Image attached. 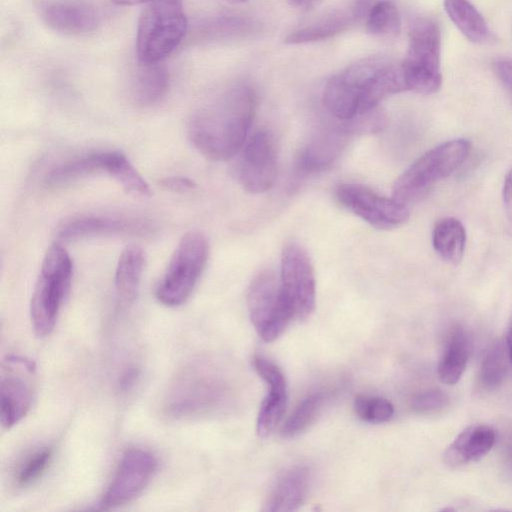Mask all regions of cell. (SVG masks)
<instances>
[{"label":"cell","mask_w":512,"mask_h":512,"mask_svg":"<svg viewBox=\"0 0 512 512\" xmlns=\"http://www.w3.org/2000/svg\"><path fill=\"white\" fill-rule=\"evenodd\" d=\"M256 101V93L250 85L238 84L199 109L191 116L187 127L192 145L212 161L233 158L246 142Z\"/></svg>","instance_id":"cell-1"},{"label":"cell","mask_w":512,"mask_h":512,"mask_svg":"<svg viewBox=\"0 0 512 512\" xmlns=\"http://www.w3.org/2000/svg\"><path fill=\"white\" fill-rule=\"evenodd\" d=\"M223 387L201 361L185 364L169 383L162 400L165 416L188 420L209 414L223 397Z\"/></svg>","instance_id":"cell-2"},{"label":"cell","mask_w":512,"mask_h":512,"mask_svg":"<svg viewBox=\"0 0 512 512\" xmlns=\"http://www.w3.org/2000/svg\"><path fill=\"white\" fill-rule=\"evenodd\" d=\"M72 279V260L59 243L52 244L42 260L30 302L33 330L39 337L49 335L57 321Z\"/></svg>","instance_id":"cell-3"},{"label":"cell","mask_w":512,"mask_h":512,"mask_svg":"<svg viewBox=\"0 0 512 512\" xmlns=\"http://www.w3.org/2000/svg\"><path fill=\"white\" fill-rule=\"evenodd\" d=\"M187 30L181 0H154L142 11L136 49L141 64L161 63L180 44Z\"/></svg>","instance_id":"cell-4"},{"label":"cell","mask_w":512,"mask_h":512,"mask_svg":"<svg viewBox=\"0 0 512 512\" xmlns=\"http://www.w3.org/2000/svg\"><path fill=\"white\" fill-rule=\"evenodd\" d=\"M470 147L468 140L454 139L432 148L396 179L392 197L405 205L418 201L462 165Z\"/></svg>","instance_id":"cell-5"},{"label":"cell","mask_w":512,"mask_h":512,"mask_svg":"<svg viewBox=\"0 0 512 512\" xmlns=\"http://www.w3.org/2000/svg\"><path fill=\"white\" fill-rule=\"evenodd\" d=\"M208 255L209 244L205 235L198 231L183 235L156 286L158 301L168 307L185 303L205 269Z\"/></svg>","instance_id":"cell-6"},{"label":"cell","mask_w":512,"mask_h":512,"mask_svg":"<svg viewBox=\"0 0 512 512\" xmlns=\"http://www.w3.org/2000/svg\"><path fill=\"white\" fill-rule=\"evenodd\" d=\"M440 48L437 23L426 17L415 19L409 31L406 56L401 63L407 90L427 95L440 89Z\"/></svg>","instance_id":"cell-7"},{"label":"cell","mask_w":512,"mask_h":512,"mask_svg":"<svg viewBox=\"0 0 512 512\" xmlns=\"http://www.w3.org/2000/svg\"><path fill=\"white\" fill-rule=\"evenodd\" d=\"M247 306L253 326L266 342L279 338L294 320L281 290L280 277L272 270H263L253 278L247 292Z\"/></svg>","instance_id":"cell-8"},{"label":"cell","mask_w":512,"mask_h":512,"mask_svg":"<svg viewBox=\"0 0 512 512\" xmlns=\"http://www.w3.org/2000/svg\"><path fill=\"white\" fill-rule=\"evenodd\" d=\"M279 277L294 320L309 318L316 304V280L311 259L301 245L289 243L283 248Z\"/></svg>","instance_id":"cell-9"},{"label":"cell","mask_w":512,"mask_h":512,"mask_svg":"<svg viewBox=\"0 0 512 512\" xmlns=\"http://www.w3.org/2000/svg\"><path fill=\"white\" fill-rule=\"evenodd\" d=\"M335 197L343 208L376 229H395L409 218V210L405 204L393 197L382 196L361 184H340L335 190Z\"/></svg>","instance_id":"cell-10"},{"label":"cell","mask_w":512,"mask_h":512,"mask_svg":"<svg viewBox=\"0 0 512 512\" xmlns=\"http://www.w3.org/2000/svg\"><path fill=\"white\" fill-rule=\"evenodd\" d=\"M278 152L273 134L265 129L256 131L239 151L235 174L249 193L270 190L277 178Z\"/></svg>","instance_id":"cell-11"},{"label":"cell","mask_w":512,"mask_h":512,"mask_svg":"<svg viewBox=\"0 0 512 512\" xmlns=\"http://www.w3.org/2000/svg\"><path fill=\"white\" fill-rule=\"evenodd\" d=\"M157 469L158 460L152 452L136 447L127 449L100 500V507L111 509L132 502L147 488Z\"/></svg>","instance_id":"cell-12"},{"label":"cell","mask_w":512,"mask_h":512,"mask_svg":"<svg viewBox=\"0 0 512 512\" xmlns=\"http://www.w3.org/2000/svg\"><path fill=\"white\" fill-rule=\"evenodd\" d=\"M34 370V363L26 358H7L0 383V421L4 428L13 427L29 412L33 399L29 376Z\"/></svg>","instance_id":"cell-13"},{"label":"cell","mask_w":512,"mask_h":512,"mask_svg":"<svg viewBox=\"0 0 512 512\" xmlns=\"http://www.w3.org/2000/svg\"><path fill=\"white\" fill-rule=\"evenodd\" d=\"M36 9L42 21L52 30L69 35L94 31L98 16L93 7L75 0H40Z\"/></svg>","instance_id":"cell-14"},{"label":"cell","mask_w":512,"mask_h":512,"mask_svg":"<svg viewBox=\"0 0 512 512\" xmlns=\"http://www.w3.org/2000/svg\"><path fill=\"white\" fill-rule=\"evenodd\" d=\"M349 126L319 135L300 153L296 161V172L310 175L327 170L340 156L349 133L358 132L354 121Z\"/></svg>","instance_id":"cell-15"},{"label":"cell","mask_w":512,"mask_h":512,"mask_svg":"<svg viewBox=\"0 0 512 512\" xmlns=\"http://www.w3.org/2000/svg\"><path fill=\"white\" fill-rule=\"evenodd\" d=\"M148 226L140 221L104 216H81L65 222L58 230L64 241L95 236L145 233Z\"/></svg>","instance_id":"cell-16"},{"label":"cell","mask_w":512,"mask_h":512,"mask_svg":"<svg viewBox=\"0 0 512 512\" xmlns=\"http://www.w3.org/2000/svg\"><path fill=\"white\" fill-rule=\"evenodd\" d=\"M311 482L310 469L295 465L286 469L277 479L265 504L268 512L297 510L305 501Z\"/></svg>","instance_id":"cell-17"},{"label":"cell","mask_w":512,"mask_h":512,"mask_svg":"<svg viewBox=\"0 0 512 512\" xmlns=\"http://www.w3.org/2000/svg\"><path fill=\"white\" fill-rule=\"evenodd\" d=\"M495 438V431L487 425L469 426L446 448L444 462L449 467H459L477 461L491 450Z\"/></svg>","instance_id":"cell-18"},{"label":"cell","mask_w":512,"mask_h":512,"mask_svg":"<svg viewBox=\"0 0 512 512\" xmlns=\"http://www.w3.org/2000/svg\"><path fill=\"white\" fill-rule=\"evenodd\" d=\"M114 151L95 152L55 166L46 177L49 187H61L100 173L108 174Z\"/></svg>","instance_id":"cell-19"},{"label":"cell","mask_w":512,"mask_h":512,"mask_svg":"<svg viewBox=\"0 0 512 512\" xmlns=\"http://www.w3.org/2000/svg\"><path fill=\"white\" fill-rule=\"evenodd\" d=\"M470 356V343L462 327L451 329L438 364L439 379L448 385L456 384L461 378Z\"/></svg>","instance_id":"cell-20"},{"label":"cell","mask_w":512,"mask_h":512,"mask_svg":"<svg viewBox=\"0 0 512 512\" xmlns=\"http://www.w3.org/2000/svg\"><path fill=\"white\" fill-rule=\"evenodd\" d=\"M131 85L133 100L140 106H151L159 102L167 92L169 77L160 63L141 64Z\"/></svg>","instance_id":"cell-21"},{"label":"cell","mask_w":512,"mask_h":512,"mask_svg":"<svg viewBox=\"0 0 512 512\" xmlns=\"http://www.w3.org/2000/svg\"><path fill=\"white\" fill-rule=\"evenodd\" d=\"M443 4L450 20L468 40L485 44L493 39L487 22L468 0H444Z\"/></svg>","instance_id":"cell-22"},{"label":"cell","mask_w":512,"mask_h":512,"mask_svg":"<svg viewBox=\"0 0 512 512\" xmlns=\"http://www.w3.org/2000/svg\"><path fill=\"white\" fill-rule=\"evenodd\" d=\"M144 264L145 255L140 247L130 245L122 251L116 266L115 289L123 301L130 302L135 299Z\"/></svg>","instance_id":"cell-23"},{"label":"cell","mask_w":512,"mask_h":512,"mask_svg":"<svg viewBox=\"0 0 512 512\" xmlns=\"http://www.w3.org/2000/svg\"><path fill=\"white\" fill-rule=\"evenodd\" d=\"M432 243L434 250L444 261L458 264L466 246V231L463 224L453 217L439 220L433 229Z\"/></svg>","instance_id":"cell-24"},{"label":"cell","mask_w":512,"mask_h":512,"mask_svg":"<svg viewBox=\"0 0 512 512\" xmlns=\"http://www.w3.org/2000/svg\"><path fill=\"white\" fill-rule=\"evenodd\" d=\"M269 391L261 403L256 430L268 437L280 423L287 405V382L267 384Z\"/></svg>","instance_id":"cell-25"},{"label":"cell","mask_w":512,"mask_h":512,"mask_svg":"<svg viewBox=\"0 0 512 512\" xmlns=\"http://www.w3.org/2000/svg\"><path fill=\"white\" fill-rule=\"evenodd\" d=\"M351 16L342 12L332 13L317 23L290 33L285 38L287 44H304L328 39L345 30Z\"/></svg>","instance_id":"cell-26"},{"label":"cell","mask_w":512,"mask_h":512,"mask_svg":"<svg viewBox=\"0 0 512 512\" xmlns=\"http://www.w3.org/2000/svg\"><path fill=\"white\" fill-rule=\"evenodd\" d=\"M366 30L380 38H394L401 31V18L396 5L389 0L374 3L368 10Z\"/></svg>","instance_id":"cell-27"},{"label":"cell","mask_w":512,"mask_h":512,"mask_svg":"<svg viewBox=\"0 0 512 512\" xmlns=\"http://www.w3.org/2000/svg\"><path fill=\"white\" fill-rule=\"evenodd\" d=\"M322 393H311L305 396L284 422L281 433L284 437H294L305 431L318 416L323 405Z\"/></svg>","instance_id":"cell-28"},{"label":"cell","mask_w":512,"mask_h":512,"mask_svg":"<svg viewBox=\"0 0 512 512\" xmlns=\"http://www.w3.org/2000/svg\"><path fill=\"white\" fill-rule=\"evenodd\" d=\"M108 175L116 180L127 193L133 196L147 197L150 195V188L145 179L127 157L119 151L114 152Z\"/></svg>","instance_id":"cell-29"},{"label":"cell","mask_w":512,"mask_h":512,"mask_svg":"<svg viewBox=\"0 0 512 512\" xmlns=\"http://www.w3.org/2000/svg\"><path fill=\"white\" fill-rule=\"evenodd\" d=\"M52 457L53 449L51 447H43L28 455L16 471L17 486L28 487L39 480L48 469Z\"/></svg>","instance_id":"cell-30"},{"label":"cell","mask_w":512,"mask_h":512,"mask_svg":"<svg viewBox=\"0 0 512 512\" xmlns=\"http://www.w3.org/2000/svg\"><path fill=\"white\" fill-rule=\"evenodd\" d=\"M357 416L369 423H384L394 415V407L390 401L378 396H358L354 401Z\"/></svg>","instance_id":"cell-31"},{"label":"cell","mask_w":512,"mask_h":512,"mask_svg":"<svg viewBox=\"0 0 512 512\" xmlns=\"http://www.w3.org/2000/svg\"><path fill=\"white\" fill-rule=\"evenodd\" d=\"M499 344L491 346L485 353L479 372V380L483 387L493 389L498 386L505 374V356Z\"/></svg>","instance_id":"cell-32"},{"label":"cell","mask_w":512,"mask_h":512,"mask_svg":"<svg viewBox=\"0 0 512 512\" xmlns=\"http://www.w3.org/2000/svg\"><path fill=\"white\" fill-rule=\"evenodd\" d=\"M448 395L439 389H429L417 394L412 400V408L419 414H433L446 408Z\"/></svg>","instance_id":"cell-33"},{"label":"cell","mask_w":512,"mask_h":512,"mask_svg":"<svg viewBox=\"0 0 512 512\" xmlns=\"http://www.w3.org/2000/svg\"><path fill=\"white\" fill-rule=\"evenodd\" d=\"M159 185L168 191L175 193H187L192 191L196 184L187 177L170 176L160 180Z\"/></svg>","instance_id":"cell-34"},{"label":"cell","mask_w":512,"mask_h":512,"mask_svg":"<svg viewBox=\"0 0 512 512\" xmlns=\"http://www.w3.org/2000/svg\"><path fill=\"white\" fill-rule=\"evenodd\" d=\"M493 68L503 84L512 90V60L503 57L496 58Z\"/></svg>","instance_id":"cell-35"},{"label":"cell","mask_w":512,"mask_h":512,"mask_svg":"<svg viewBox=\"0 0 512 512\" xmlns=\"http://www.w3.org/2000/svg\"><path fill=\"white\" fill-rule=\"evenodd\" d=\"M503 203L507 219L512 227V170L508 172L504 180Z\"/></svg>","instance_id":"cell-36"},{"label":"cell","mask_w":512,"mask_h":512,"mask_svg":"<svg viewBox=\"0 0 512 512\" xmlns=\"http://www.w3.org/2000/svg\"><path fill=\"white\" fill-rule=\"evenodd\" d=\"M139 375V370L136 367H129L120 378V389L128 391L131 389Z\"/></svg>","instance_id":"cell-37"},{"label":"cell","mask_w":512,"mask_h":512,"mask_svg":"<svg viewBox=\"0 0 512 512\" xmlns=\"http://www.w3.org/2000/svg\"><path fill=\"white\" fill-rule=\"evenodd\" d=\"M323 0H288L289 4L303 11H309L318 7Z\"/></svg>","instance_id":"cell-38"},{"label":"cell","mask_w":512,"mask_h":512,"mask_svg":"<svg viewBox=\"0 0 512 512\" xmlns=\"http://www.w3.org/2000/svg\"><path fill=\"white\" fill-rule=\"evenodd\" d=\"M506 348H507L508 356H509L510 360L512 361V320L510 322V325H509L508 331H507Z\"/></svg>","instance_id":"cell-39"},{"label":"cell","mask_w":512,"mask_h":512,"mask_svg":"<svg viewBox=\"0 0 512 512\" xmlns=\"http://www.w3.org/2000/svg\"><path fill=\"white\" fill-rule=\"evenodd\" d=\"M113 3L117 5L127 6V5H137L141 3H149L154 0H111Z\"/></svg>","instance_id":"cell-40"},{"label":"cell","mask_w":512,"mask_h":512,"mask_svg":"<svg viewBox=\"0 0 512 512\" xmlns=\"http://www.w3.org/2000/svg\"><path fill=\"white\" fill-rule=\"evenodd\" d=\"M225 1L228 3H232V4H239V3H243L247 0H225Z\"/></svg>","instance_id":"cell-41"}]
</instances>
